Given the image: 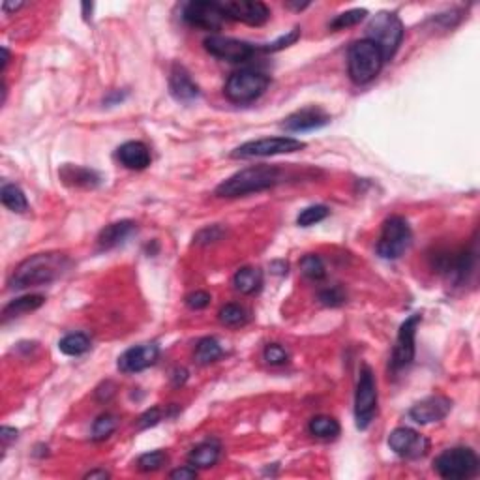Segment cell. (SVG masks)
<instances>
[{
	"instance_id": "cell-12",
	"label": "cell",
	"mask_w": 480,
	"mask_h": 480,
	"mask_svg": "<svg viewBox=\"0 0 480 480\" xmlns=\"http://www.w3.org/2000/svg\"><path fill=\"white\" fill-rule=\"evenodd\" d=\"M182 19L190 26L201 28V31H219L227 21L222 4L210 2V0H193L184 6Z\"/></svg>"
},
{
	"instance_id": "cell-17",
	"label": "cell",
	"mask_w": 480,
	"mask_h": 480,
	"mask_svg": "<svg viewBox=\"0 0 480 480\" xmlns=\"http://www.w3.org/2000/svg\"><path fill=\"white\" fill-rule=\"evenodd\" d=\"M330 122V115L327 111H323L321 107H304V109L297 111V113H293L289 115L288 119L282 122V128L288 131H293V133H298V131H312V130H319V128H323Z\"/></svg>"
},
{
	"instance_id": "cell-1",
	"label": "cell",
	"mask_w": 480,
	"mask_h": 480,
	"mask_svg": "<svg viewBox=\"0 0 480 480\" xmlns=\"http://www.w3.org/2000/svg\"><path fill=\"white\" fill-rule=\"evenodd\" d=\"M72 261L66 253L60 251H48V253H36L17 266L10 278L11 289L38 288L48 285L66 274Z\"/></svg>"
},
{
	"instance_id": "cell-24",
	"label": "cell",
	"mask_w": 480,
	"mask_h": 480,
	"mask_svg": "<svg viewBox=\"0 0 480 480\" xmlns=\"http://www.w3.org/2000/svg\"><path fill=\"white\" fill-rule=\"evenodd\" d=\"M233 285L240 295H253L263 288V271L257 266H242L233 276Z\"/></svg>"
},
{
	"instance_id": "cell-15",
	"label": "cell",
	"mask_w": 480,
	"mask_h": 480,
	"mask_svg": "<svg viewBox=\"0 0 480 480\" xmlns=\"http://www.w3.org/2000/svg\"><path fill=\"white\" fill-rule=\"evenodd\" d=\"M158 359H160V347L156 344H141L126 349L119 356L116 366L122 373H139L156 364Z\"/></svg>"
},
{
	"instance_id": "cell-48",
	"label": "cell",
	"mask_w": 480,
	"mask_h": 480,
	"mask_svg": "<svg viewBox=\"0 0 480 480\" xmlns=\"http://www.w3.org/2000/svg\"><path fill=\"white\" fill-rule=\"evenodd\" d=\"M285 6H288V8H291V10L300 11V10H304V8H308L310 2H288Z\"/></svg>"
},
{
	"instance_id": "cell-16",
	"label": "cell",
	"mask_w": 480,
	"mask_h": 480,
	"mask_svg": "<svg viewBox=\"0 0 480 480\" xmlns=\"http://www.w3.org/2000/svg\"><path fill=\"white\" fill-rule=\"evenodd\" d=\"M452 409V402L447 396H428L409 409V418L417 424H432L443 420Z\"/></svg>"
},
{
	"instance_id": "cell-42",
	"label": "cell",
	"mask_w": 480,
	"mask_h": 480,
	"mask_svg": "<svg viewBox=\"0 0 480 480\" xmlns=\"http://www.w3.org/2000/svg\"><path fill=\"white\" fill-rule=\"evenodd\" d=\"M17 433H19V432H17L16 428H8V426H2V430H0V439H2V444H4V447H8L11 441H16Z\"/></svg>"
},
{
	"instance_id": "cell-9",
	"label": "cell",
	"mask_w": 480,
	"mask_h": 480,
	"mask_svg": "<svg viewBox=\"0 0 480 480\" xmlns=\"http://www.w3.org/2000/svg\"><path fill=\"white\" fill-rule=\"evenodd\" d=\"M306 148V143L295 137H263L256 141H248L244 145L236 146L235 151L231 152V158H239V160H248V158H266V156H278V154H291Z\"/></svg>"
},
{
	"instance_id": "cell-47",
	"label": "cell",
	"mask_w": 480,
	"mask_h": 480,
	"mask_svg": "<svg viewBox=\"0 0 480 480\" xmlns=\"http://www.w3.org/2000/svg\"><path fill=\"white\" fill-rule=\"evenodd\" d=\"M19 8H23V2H4L2 4V10L8 13V11H17Z\"/></svg>"
},
{
	"instance_id": "cell-30",
	"label": "cell",
	"mask_w": 480,
	"mask_h": 480,
	"mask_svg": "<svg viewBox=\"0 0 480 480\" xmlns=\"http://www.w3.org/2000/svg\"><path fill=\"white\" fill-rule=\"evenodd\" d=\"M300 271L308 280L312 282H321L327 276V268H324L323 259L315 253H306V256L300 259Z\"/></svg>"
},
{
	"instance_id": "cell-29",
	"label": "cell",
	"mask_w": 480,
	"mask_h": 480,
	"mask_svg": "<svg viewBox=\"0 0 480 480\" xmlns=\"http://www.w3.org/2000/svg\"><path fill=\"white\" fill-rule=\"evenodd\" d=\"M218 319L219 323L225 324V327L236 329V327L248 323V312L239 304H225L224 308L219 310Z\"/></svg>"
},
{
	"instance_id": "cell-5",
	"label": "cell",
	"mask_w": 480,
	"mask_h": 480,
	"mask_svg": "<svg viewBox=\"0 0 480 480\" xmlns=\"http://www.w3.org/2000/svg\"><path fill=\"white\" fill-rule=\"evenodd\" d=\"M268 84H271V77L266 73L257 70H239L229 75L224 92L231 104L244 105L261 98Z\"/></svg>"
},
{
	"instance_id": "cell-6",
	"label": "cell",
	"mask_w": 480,
	"mask_h": 480,
	"mask_svg": "<svg viewBox=\"0 0 480 480\" xmlns=\"http://www.w3.org/2000/svg\"><path fill=\"white\" fill-rule=\"evenodd\" d=\"M433 469L441 479H471L479 471V456L469 447H456V449L444 450L433 459Z\"/></svg>"
},
{
	"instance_id": "cell-4",
	"label": "cell",
	"mask_w": 480,
	"mask_h": 480,
	"mask_svg": "<svg viewBox=\"0 0 480 480\" xmlns=\"http://www.w3.org/2000/svg\"><path fill=\"white\" fill-rule=\"evenodd\" d=\"M366 40H370L381 49L383 58L391 60L402 45L403 23L394 11H379L371 17L366 26Z\"/></svg>"
},
{
	"instance_id": "cell-25",
	"label": "cell",
	"mask_w": 480,
	"mask_h": 480,
	"mask_svg": "<svg viewBox=\"0 0 480 480\" xmlns=\"http://www.w3.org/2000/svg\"><path fill=\"white\" fill-rule=\"evenodd\" d=\"M224 355V349H222V344L214 336H207V338H201L195 345V362L201 366L212 364L219 356Z\"/></svg>"
},
{
	"instance_id": "cell-21",
	"label": "cell",
	"mask_w": 480,
	"mask_h": 480,
	"mask_svg": "<svg viewBox=\"0 0 480 480\" xmlns=\"http://www.w3.org/2000/svg\"><path fill=\"white\" fill-rule=\"evenodd\" d=\"M222 447L216 439H209L203 443L195 444L188 454V464L193 465L195 469H209L218 464Z\"/></svg>"
},
{
	"instance_id": "cell-20",
	"label": "cell",
	"mask_w": 480,
	"mask_h": 480,
	"mask_svg": "<svg viewBox=\"0 0 480 480\" xmlns=\"http://www.w3.org/2000/svg\"><path fill=\"white\" fill-rule=\"evenodd\" d=\"M116 158L126 169H131V171H143L152 162L148 146L141 141H128L120 145L116 151Z\"/></svg>"
},
{
	"instance_id": "cell-3",
	"label": "cell",
	"mask_w": 480,
	"mask_h": 480,
	"mask_svg": "<svg viewBox=\"0 0 480 480\" xmlns=\"http://www.w3.org/2000/svg\"><path fill=\"white\" fill-rule=\"evenodd\" d=\"M383 64H385V58H383L381 49L373 42L364 38V40L351 43L349 51H347V70H349V77L353 83L366 84L373 81L381 72Z\"/></svg>"
},
{
	"instance_id": "cell-45",
	"label": "cell",
	"mask_w": 480,
	"mask_h": 480,
	"mask_svg": "<svg viewBox=\"0 0 480 480\" xmlns=\"http://www.w3.org/2000/svg\"><path fill=\"white\" fill-rule=\"evenodd\" d=\"M109 476L111 475L105 469H94V471H89V473L84 475V479H90V480L102 479V480H105V479H109Z\"/></svg>"
},
{
	"instance_id": "cell-37",
	"label": "cell",
	"mask_w": 480,
	"mask_h": 480,
	"mask_svg": "<svg viewBox=\"0 0 480 480\" xmlns=\"http://www.w3.org/2000/svg\"><path fill=\"white\" fill-rule=\"evenodd\" d=\"M225 236V229L222 225H209V227H204L197 233V235L193 236V242L199 246H209L214 244L218 240H222Z\"/></svg>"
},
{
	"instance_id": "cell-34",
	"label": "cell",
	"mask_w": 480,
	"mask_h": 480,
	"mask_svg": "<svg viewBox=\"0 0 480 480\" xmlns=\"http://www.w3.org/2000/svg\"><path fill=\"white\" fill-rule=\"evenodd\" d=\"M329 212L330 210L324 204H312V207L300 210V214L297 216V224L300 227H312V225L323 222L329 216Z\"/></svg>"
},
{
	"instance_id": "cell-39",
	"label": "cell",
	"mask_w": 480,
	"mask_h": 480,
	"mask_svg": "<svg viewBox=\"0 0 480 480\" xmlns=\"http://www.w3.org/2000/svg\"><path fill=\"white\" fill-rule=\"evenodd\" d=\"M163 415H165V418L169 417L168 413H163L162 408L148 409V411H145L141 417L137 418V428L146 430V428H152V426H156V424L162 422Z\"/></svg>"
},
{
	"instance_id": "cell-7",
	"label": "cell",
	"mask_w": 480,
	"mask_h": 480,
	"mask_svg": "<svg viewBox=\"0 0 480 480\" xmlns=\"http://www.w3.org/2000/svg\"><path fill=\"white\" fill-rule=\"evenodd\" d=\"M411 227L402 216H391L383 224L381 235L377 240V256L383 259H400L411 246Z\"/></svg>"
},
{
	"instance_id": "cell-10",
	"label": "cell",
	"mask_w": 480,
	"mask_h": 480,
	"mask_svg": "<svg viewBox=\"0 0 480 480\" xmlns=\"http://www.w3.org/2000/svg\"><path fill=\"white\" fill-rule=\"evenodd\" d=\"M422 321L420 313H413L411 317L405 319L398 330L396 344L392 347L391 362H388V370L392 371V376L402 373L403 370H408L409 366L415 360V336H417L418 324Z\"/></svg>"
},
{
	"instance_id": "cell-2",
	"label": "cell",
	"mask_w": 480,
	"mask_h": 480,
	"mask_svg": "<svg viewBox=\"0 0 480 480\" xmlns=\"http://www.w3.org/2000/svg\"><path fill=\"white\" fill-rule=\"evenodd\" d=\"M283 169L278 165H253L246 168L242 171L235 173L233 177L219 184L216 188V195L225 199L244 197L250 193H259L265 190H271L283 182Z\"/></svg>"
},
{
	"instance_id": "cell-49",
	"label": "cell",
	"mask_w": 480,
	"mask_h": 480,
	"mask_svg": "<svg viewBox=\"0 0 480 480\" xmlns=\"http://www.w3.org/2000/svg\"><path fill=\"white\" fill-rule=\"evenodd\" d=\"M8 62H10V51H8L6 48H2V72L6 70Z\"/></svg>"
},
{
	"instance_id": "cell-44",
	"label": "cell",
	"mask_w": 480,
	"mask_h": 480,
	"mask_svg": "<svg viewBox=\"0 0 480 480\" xmlns=\"http://www.w3.org/2000/svg\"><path fill=\"white\" fill-rule=\"evenodd\" d=\"M271 268H272V272H274V274L285 276V274H288L289 265L285 261H274V263H271Z\"/></svg>"
},
{
	"instance_id": "cell-28",
	"label": "cell",
	"mask_w": 480,
	"mask_h": 480,
	"mask_svg": "<svg viewBox=\"0 0 480 480\" xmlns=\"http://www.w3.org/2000/svg\"><path fill=\"white\" fill-rule=\"evenodd\" d=\"M58 349L68 356H81L90 349V338L83 332H72L58 342Z\"/></svg>"
},
{
	"instance_id": "cell-43",
	"label": "cell",
	"mask_w": 480,
	"mask_h": 480,
	"mask_svg": "<svg viewBox=\"0 0 480 480\" xmlns=\"http://www.w3.org/2000/svg\"><path fill=\"white\" fill-rule=\"evenodd\" d=\"M186 379H188V371L184 370V368H177V370L173 371L171 376L173 386H182L184 383H186Z\"/></svg>"
},
{
	"instance_id": "cell-31",
	"label": "cell",
	"mask_w": 480,
	"mask_h": 480,
	"mask_svg": "<svg viewBox=\"0 0 480 480\" xmlns=\"http://www.w3.org/2000/svg\"><path fill=\"white\" fill-rule=\"evenodd\" d=\"M169 462L168 452L163 450H152V452H145L137 459V469L143 473H156Z\"/></svg>"
},
{
	"instance_id": "cell-18",
	"label": "cell",
	"mask_w": 480,
	"mask_h": 480,
	"mask_svg": "<svg viewBox=\"0 0 480 480\" xmlns=\"http://www.w3.org/2000/svg\"><path fill=\"white\" fill-rule=\"evenodd\" d=\"M137 231L136 222L131 219H120L115 224H109L107 227L99 231L98 239H96V244H98L99 251H109L115 250L119 246H122L126 240L130 239L133 233Z\"/></svg>"
},
{
	"instance_id": "cell-19",
	"label": "cell",
	"mask_w": 480,
	"mask_h": 480,
	"mask_svg": "<svg viewBox=\"0 0 480 480\" xmlns=\"http://www.w3.org/2000/svg\"><path fill=\"white\" fill-rule=\"evenodd\" d=\"M169 90H171L173 98L184 102V104H190L201 96V90L188 73V70L184 66H178V64H175L171 73H169Z\"/></svg>"
},
{
	"instance_id": "cell-32",
	"label": "cell",
	"mask_w": 480,
	"mask_h": 480,
	"mask_svg": "<svg viewBox=\"0 0 480 480\" xmlns=\"http://www.w3.org/2000/svg\"><path fill=\"white\" fill-rule=\"evenodd\" d=\"M368 16V11L364 8H355V10H347L344 13L336 16L332 21L329 23L330 31H344V28H349V26H356L359 23H362Z\"/></svg>"
},
{
	"instance_id": "cell-36",
	"label": "cell",
	"mask_w": 480,
	"mask_h": 480,
	"mask_svg": "<svg viewBox=\"0 0 480 480\" xmlns=\"http://www.w3.org/2000/svg\"><path fill=\"white\" fill-rule=\"evenodd\" d=\"M263 359H265L266 364L283 366L289 362V353L280 344H268L263 351Z\"/></svg>"
},
{
	"instance_id": "cell-38",
	"label": "cell",
	"mask_w": 480,
	"mask_h": 480,
	"mask_svg": "<svg viewBox=\"0 0 480 480\" xmlns=\"http://www.w3.org/2000/svg\"><path fill=\"white\" fill-rule=\"evenodd\" d=\"M298 38H300V28H293V31L288 32L285 36L278 38L276 42L266 43V45H259V53H276L280 51V49H285L289 48V45H293Z\"/></svg>"
},
{
	"instance_id": "cell-13",
	"label": "cell",
	"mask_w": 480,
	"mask_h": 480,
	"mask_svg": "<svg viewBox=\"0 0 480 480\" xmlns=\"http://www.w3.org/2000/svg\"><path fill=\"white\" fill-rule=\"evenodd\" d=\"M227 19L240 21L250 26H261L271 19V10L259 0H229L219 2Z\"/></svg>"
},
{
	"instance_id": "cell-46",
	"label": "cell",
	"mask_w": 480,
	"mask_h": 480,
	"mask_svg": "<svg viewBox=\"0 0 480 480\" xmlns=\"http://www.w3.org/2000/svg\"><path fill=\"white\" fill-rule=\"evenodd\" d=\"M124 96L126 94H120V92H113V94L107 96V98H105L104 102H105V104H109V105L119 104V102H122V99H124Z\"/></svg>"
},
{
	"instance_id": "cell-41",
	"label": "cell",
	"mask_w": 480,
	"mask_h": 480,
	"mask_svg": "<svg viewBox=\"0 0 480 480\" xmlns=\"http://www.w3.org/2000/svg\"><path fill=\"white\" fill-rule=\"evenodd\" d=\"M169 476L175 480H192L197 476V469L193 465H184V467H178V469L171 471Z\"/></svg>"
},
{
	"instance_id": "cell-33",
	"label": "cell",
	"mask_w": 480,
	"mask_h": 480,
	"mask_svg": "<svg viewBox=\"0 0 480 480\" xmlns=\"http://www.w3.org/2000/svg\"><path fill=\"white\" fill-rule=\"evenodd\" d=\"M116 420L115 415H111V413H104V415H99L98 418L92 424V439L94 441H105L107 437L113 435V432L116 430Z\"/></svg>"
},
{
	"instance_id": "cell-40",
	"label": "cell",
	"mask_w": 480,
	"mask_h": 480,
	"mask_svg": "<svg viewBox=\"0 0 480 480\" xmlns=\"http://www.w3.org/2000/svg\"><path fill=\"white\" fill-rule=\"evenodd\" d=\"M210 300L212 298H210V295L207 291H193L186 297L184 302H186V306L190 310H204L210 304Z\"/></svg>"
},
{
	"instance_id": "cell-22",
	"label": "cell",
	"mask_w": 480,
	"mask_h": 480,
	"mask_svg": "<svg viewBox=\"0 0 480 480\" xmlns=\"http://www.w3.org/2000/svg\"><path fill=\"white\" fill-rule=\"evenodd\" d=\"M60 178H62L64 184L73 186V188H96L99 180H102V177H99L94 169L72 165V163H66L60 169Z\"/></svg>"
},
{
	"instance_id": "cell-23",
	"label": "cell",
	"mask_w": 480,
	"mask_h": 480,
	"mask_svg": "<svg viewBox=\"0 0 480 480\" xmlns=\"http://www.w3.org/2000/svg\"><path fill=\"white\" fill-rule=\"evenodd\" d=\"M45 304V297L43 295H25V297L13 298L11 302H8L2 310V321L8 323L10 319L21 317L25 313H31L34 310L42 308Z\"/></svg>"
},
{
	"instance_id": "cell-11",
	"label": "cell",
	"mask_w": 480,
	"mask_h": 480,
	"mask_svg": "<svg viewBox=\"0 0 480 480\" xmlns=\"http://www.w3.org/2000/svg\"><path fill=\"white\" fill-rule=\"evenodd\" d=\"M204 49L212 55V57L219 58V60H227V62H246L251 57H256L259 53V45H251L248 42L236 40V38L229 36H219V34H212L204 40Z\"/></svg>"
},
{
	"instance_id": "cell-35",
	"label": "cell",
	"mask_w": 480,
	"mask_h": 480,
	"mask_svg": "<svg viewBox=\"0 0 480 480\" xmlns=\"http://www.w3.org/2000/svg\"><path fill=\"white\" fill-rule=\"evenodd\" d=\"M317 297L319 302L324 304V306H329V308H338V306H342V304L347 300V295H345V291L339 288V285L321 289Z\"/></svg>"
},
{
	"instance_id": "cell-8",
	"label": "cell",
	"mask_w": 480,
	"mask_h": 480,
	"mask_svg": "<svg viewBox=\"0 0 480 480\" xmlns=\"http://www.w3.org/2000/svg\"><path fill=\"white\" fill-rule=\"evenodd\" d=\"M377 383L376 376L371 371L370 366H362L359 373V383H356L355 392V420L356 428L366 430L371 424L377 413Z\"/></svg>"
},
{
	"instance_id": "cell-50",
	"label": "cell",
	"mask_w": 480,
	"mask_h": 480,
	"mask_svg": "<svg viewBox=\"0 0 480 480\" xmlns=\"http://www.w3.org/2000/svg\"><path fill=\"white\" fill-rule=\"evenodd\" d=\"M81 8H83L84 19H89V16H90V13H92V8H94V4H89V2H84V4L81 6Z\"/></svg>"
},
{
	"instance_id": "cell-27",
	"label": "cell",
	"mask_w": 480,
	"mask_h": 480,
	"mask_svg": "<svg viewBox=\"0 0 480 480\" xmlns=\"http://www.w3.org/2000/svg\"><path fill=\"white\" fill-rule=\"evenodd\" d=\"M308 430L313 437L317 439H336L339 435V422L336 418L319 415L313 417L308 424Z\"/></svg>"
},
{
	"instance_id": "cell-14",
	"label": "cell",
	"mask_w": 480,
	"mask_h": 480,
	"mask_svg": "<svg viewBox=\"0 0 480 480\" xmlns=\"http://www.w3.org/2000/svg\"><path fill=\"white\" fill-rule=\"evenodd\" d=\"M388 447H391V450H394V454L402 456V458L417 459L422 458L428 452L430 441L418 432H415V430L402 426V428H396L391 432Z\"/></svg>"
},
{
	"instance_id": "cell-26",
	"label": "cell",
	"mask_w": 480,
	"mask_h": 480,
	"mask_svg": "<svg viewBox=\"0 0 480 480\" xmlns=\"http://www.w3.org/2000/svg\"><path fill=\"white\" fill-rule=\"evenodd\" d=\"M0 199H2V204L6 209H10L11 212L23 214V212L28 210V201H26L25 192L16 184H4L2 190H0Z\"/></svg>"
}]
</instances>
